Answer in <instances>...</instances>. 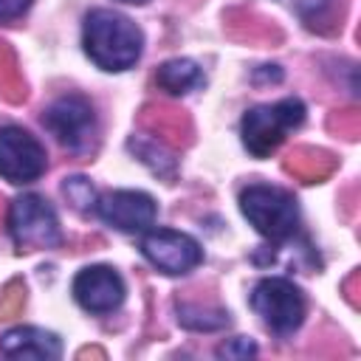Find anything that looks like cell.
<instances>
[{
	"instance_id": "cell-7",
	"label": "cell",
	"mask_w": 361,
	"mask_h": 361,
	"mask_svg": "<svg viewBox=\"0 0 361 361\" xmlns=\"http://www.w3.org/2000/svg\"><path fill=\"white\" fill-rule=\"evenodd\" d=\"M45 172V147L23 127H0V175L8 183H28Z\"/></svg>"
},
{
	"instance_id": "cell-5",
	"label": "cell",
	"mask_w": 361,
	"mask_h": 361,
	"mask_svg": "<svg viewBox=\"0 0 361 361\" xmlns=\"http://www.w3.org/2000/svg\"><path fill=\"white\" fill-rule=\"evenodd\" d=\"M8 231L23 251L54 248L62 243L59 220L51 203L39 195H20L8 206Z\"/></svg>"
},
{
	"instance_id": "cell-6",
	"label": "cell",
	"mask_w": 361,
	"mask_h": 361,
	"mask_svg": "<svg viewBox=\"0 0 361 361\" xmlns=\"http://www.w3.org/2000/svg\"><path fill=\"white\" fill-rule=\"evenodd\" d=\"M251 307L279 336L293 333L302 324L305 310H307L302 290L282 276H268V279L257 282V288L251 293Z\"/></svg>"
},
{
	"instance_id": "cell-17",
	"label": "cell",
	"mask_w": 361,
	"mask_h": 361,
	"mask_svg": "<svg viewBox=\"0 0 361 361\" xmlns=\"http://www.w3.org/2000/svg\"><path fill=\"white\" fill-rule=\"evenodd\" d=\"M62 192L68 195V200H71L76 209H90V206H96V203H93V186H90L85 178H68L65 186H62Z\"/></svg>"
},
{
	"instance_id": "cell-9",
	"label": "cell",
	"mask_w": 361,
	"mask_h": 361,
	"mask_svg": "<svg viewBox=\"0 0 361 361\" xmlns=\"http://www.w3.org/2000/svg\"><path fill=\"white\" fill-rule=\"evenodd\" d=\"M99 217L118 228V231H144L155 223L158 217V206L147 192H135V189H118V192H107L99 203H96Z\"/></svg>"
},
{
	"instance_id": "cell-1",
	"label": "cell",
	"mask_w": 361,
	"mask_h": 361,
	"mask_svg": "<svg viewBox=\"0 0 361 361\" xmlns=\"http://www.w3.org/2000/svg\"><path fill=\"white\" fill-rule=\"evenodd\" d=\"M87 56L104 68V71H127L138 62L144 37L138 25L110 8H96L85 17V34H82Z\"/></svg>"
},
{
	"instance_id": "cell-3",
	"label": "cell",
	"mask_w": 361,
	"mask_h": 361,
	"mask_svg": "<svg viewBox=\"0 0 361 361\" xmlns=\"http://www.w3.org/2000/svg\"><path fill=\"white\" fill-rule=\"evenodd\" d=\"M302 121L305 104L299 99H282L276 104L254 107L243 116V144L254 158H268Z\"/></svg>"
},
{
	"instance_id": "cell-18",
	"label": "cell",
	"mask_w": 361,
	"mask_h": 361,
	"mask_svg": "<svg viewBox=\"0 0 361 361\" xmlns=\"http://www.w3.org/2000/svg\"><path fill=\"white\" fill-rule=\"evenodd\" d=\"M23 302H25V290H23V285H20V282H11V288L6 290V296H3V302H0V319L14 316V313L23 307Z\"/></svg>"
},
{
	"instance_id": "cell-13",
	"label": "cell",
	"mask_w": 361,
	"mask_h": 361,
	"mask_svg": "<svg viewBox=\"0 0 361 361\" xmlns=\"http://www.w3.org/2000/svg\"><path fill=\"white\" fill-rule=\"evenodd\" d=\"M333 166H336L333 155L324 152V149H313V147H299V149H293V152L288 155V161H285V169H288L290 175L302 178L305 183H316V180L327 178V175L333 172Z\"/></svg>"
},
{
	"instance_id": "cell-20",
	"label": "cell",
	"mask_w": 361,
	"mask_h": 361,
	"mask_svg": "<svg viewBox=\"0 0 361 361\" xmlns=\"http://www.w3.org/2000/svg\"><path fill=\"white\" fill-rule=\"evenodd\" d=\"M28 6H31V0H0V23L17 20Z\"/></svg>"
},
{
	"instance_id": "cell-11",
	"label": "cell",
	"mask_w": 361,
	"mask_h": 361,
	"mask_svg": "<svg viewBox=\"0 0 361 361\" xmlns=\"http://www.w3.org/2000/svg\"><path fill=\"white\" fill-rule=\"evenodd\" d=\"M0 350L8 358H37L51 361L62 355V341L39 327H14L0 338Z\"/></svg>"
},
{
	"instance_id": "cell-16",
	"label": "cell",
	"mask_w": 361,
	"mask_h": 361,
	"mask_svg": "<svg viewBox=\"0 0 361 361\" xmlns=\"http://www.w3.org/2000/svg\"><path fill=\"white\" fill-rule=\"evenodd\" d=\"M302 6H313V11H310V8H302V17H305L307 28L327 31L324 23H330V31H333L336 25H341V23H338V20H341V8L336 11V0H305Z\"/></svg>"
},
{
	"instance_id": "cell-19",
	"label": "cell",
	"mask_w": 361,
	"mask_h": 361,
	"mask_svg": "<svg viewBox=\"0 0 361 361\" xmlns=\"http://www.w3.org/2000/svg\"><path fill=\"white\" fill-rule=\"evenodd\" d=\"M257 347L248 341V338H231L228 344H223L217 350V355H226V358H243V355H254Z\"/></svg>"
},
{
	"instance_id": "cell-4",
	"label": "cell",
	"mask_w": 361,
	"mask_h": 361,
	"mask_svg": "<svg viewBox=\"0 0 361 361\" xmlns=\"http://www.w3.org/2000/svg\"><path fill=\"white\" fill-rule=\"evenodd\" d=\"M42 124L56 135V141L76 152V155H87L96 144V113L93 104L85 96H59L45 113H42Z\"/></svg>"
},
{
	"instance_id": "cell-8",
	"label": "cell",
	"mask_w": 361,
	"mask_h": 361,
	"mask_svg": "<svg viewBox=\"0 0 361 361\" xmlns=\"http://www.w3.org/2000/svg\"><path fill=\"white\" fill-rule=\"evenodd\" d=\"M141 251L144 257L164 274L169 276H180L189 274L192 268H197L203 262V248L195 237L183 234V231H172V228H155L147 231L141 240Z\"/></svg>"
},
{
	"instance_id": "cell-10",
	"label": "cell",
	"mask_w": 361,
	"mask_h": 361,
	"mask_svg": "<svg viewBox=\"0 0 361 361\" xmlns=\"http://www.w3.org/2000/svg\"><path fill=\"white\" fill-rule=\"evenodd\" d=\"M124 279L107 265L82 268L73 276V299L90 313H110L124 302Z\"/></svg>"
},
{
	"instance_id": "cell-21",
	"label": "cell",
	"mask_w": 361,
	"mask_h": 361,
	"mask_svg": "<svg viewBox=\"0 0 361 361\" xmlns=\"http://www.w3.org/2000/svg\"><path fill=\"white\" fill-rule=\"evenodd\" d=\"M121 3H133V6H141V3H149V0H121Z\"/></svg>"
},
{
	"instance_id": "cell-15",
	"label": "cell",
	"mask_w": 361,
	"mask_h": 361,
	"mask_svg": "<svg viewBox=\"0 0 361 361\" xmlns=\"http://www.w3.org/2000/svg\"><path fill=\"white\" fill-rule=\"evenodd\" d=\"M0 96H6L8 102H20L25 96V85L17 73L14 54L8 51L6 42H0Z\"/></svg>"
},
{
	"instance_id": "cell-14",
	"label": "cell",
	"mask_w": 361,
	"mask_h": 361,
	"mask_svg": "<svg viewBox=\"0 0 361 361\" xmlns=\"http://www.w3.org/2000/svg\"><path fill=\"white\" fill-rule=\"evenodd\" d=\"M141 124L158 133L161 141H180V127L189 130V121L178 110H169V107H147L141 116Z\"/></svg>"
},
{
	"instance_id": "cell-2",
	"label": "cell",
	"mask_w": 361,
	"mask_h": 361,
	"mask_svg": "<svg viewBox=\"0 0 361 361\" xmlns=\"http://www.w3.org/2000/svg\"><path fill=\"white\" fill-rule=\"evenodd\" d=\"M240 209L248 217V223L268 240L282 243L296 234L299 228V206L296 197L279 186H265L254 183L243 189L240 195Z\"/></svg>"
},
{
	"instance_id": "cell-12",
	"label": "cell",
	"mask_w": 361,
	"mask_h": 361,
	"mask_svg": "<svg viewBox=\"0 0 361 361\" xmlns=\"http://www.w3.org/2000/svg\"><path fill=\"white\" fill-rule=\"evenodd\" d=\"M155 82L161 90L172 93V96H183V93H192L197 87H203V71L192 62V59H169L158 68L155 73Z\"/></svg>"
}]
</instances>
